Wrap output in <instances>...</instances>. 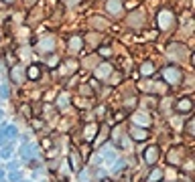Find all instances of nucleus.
Here are the masks:
<instances>
[{
    "label": "nucleus",
    "mask_w": 195,
    "mask_h": 182,
    "mask_svg": "<svg viewBox=\"0 0 195 182\" xmlns=\"http://www.w3.org/2000/svg\"><path fill=\"white\" fill-rule=\"evenodd\" d=\"M169 22H171V14H169V12H161V16H159V24H161L163 29H167Z\"/></svg>",
    "instance_id": "f257e3e1"
},
{
    "label": "nucleus",
    "mask_w": 195,
    "mask_h": 182,
    "mask_svg": "<svg viewBox=\"0 0 195 182\" xmlns=\"http://www.w3.org/2000/svg\"><path fill=\"white\" fill-rule=\"evenodd\" d=\"M179 71H177V69H173V67H171L169 69V71H167V79H169V81H173V83H177V81H179Z\"/></svg>",
    "instance_id": "f03ea898"
},
{
    "label": "nucleus",
    "mask_w": 195,
    "mask_h": 182,
    "mask_svg": "<svg viewBox=\"0 0 195 182\" xmlns=\"http://www.w3.org/2000/svg\"><path fill=\"white\" fill-rule=\"evenodd\" d=\"M108 10L110 12H120V0H108Z\"/></svg>",
    "instance_id": "7ed1b4c3"
},
{
    "label": "nucleus",
    "mask_w": 195,
    "mask_h": 182,
    "mask_svg": "<svg viewBox=\"0 0 195 182\" xmlns=\"http://www.w3.org/2000/svg\"><path fill=\"white\" fill-rule=\"evenodd\" d=\"M177 107H179L181 111H189V109H191V101H189V99H181Z\"/></svg>",
    "instance_id": "20e7f679"
},
{
    "label": "nucleus",
    "mask_w": 195,
    "mask_h": 182,
    "mask_svg": "<svg viewBox=\"0 0 195 182\" xmlns=\"http://www.w3.org/2000/svg\"><path fill=\"white\" fill-rule=\"evenodd\" d=\"M144 158L148 160V162H155V158H156V148H151L148 152H144Z\"/></svg>",
    "instance_id": "39448f33"
},
{
    "label": "nucleus",
    "mask_w": 195,
    "mask_h": 182,
    "mask_svg": "<svg viewBox=\"0 0 195 182\" xmlns=\"http://www.w3.org/2000/svg\"><path fill=\"white\" fill-rule=\"evenodd\" d=\"M29 77L31 79H37V77H39V67H35V65L29 67Z\"/></svg>",
    "instance_id": "423d86ee"
},
{
    "label": "nucleus",
    "mask_w": 195,
    "mask_h": 182,
    "mask_svg": "<svg viewBox=\"0 0 195 182\" xmlns=\"http://www.w3.org/2000/svg\"><path fill=\"white\" fill-rule=\"evenodd\" d=\"M142 73H144V75H151L152 73V65L151 63H144V65H142Z\"/></svg>",
    "instance_id": "0eeeda50"
},
{
    "label": "nucleus",
    "mask_w": 195,
    "mask_h": 182,
    "mask_svg": "<svg viewBox=\"0 0 195 182\" xmlns=\"http://www.w3.org/2000/svg\"><path fill=\"white\" fill-rule=\"evenodd\" d=\"M134 138H136V140H144L146 134L142 132V129H134Z\"/></svg>",
    "instance_id": "6e6552de"
},
{
    "label": "nucleus",
    "mask_w": 195,
    "mask_h": 182,
    "mask_svg": "<svg viewBox=\"0 0 195 182\" xmlns=\"http://www.w3.org/2000/svg\"><path fill=\"white\" fill-rule=\"evenodd\" d=\"M108 71H110V67H108V65H102L100 71H98V75H108Z\"/></svg>",
    "instance_id": "1a4fd4ad"
},
{
    "label": "nucleus",
    "mask_w": 195,
    "mask_h": 182,
    "mask_svg": "<svg viewBox=\"0 0 195 182\" xmlns=\"http://www.w3.org/2000/svg\"><path fill=\"white\" fill-rule=\"evenodd\" d=\"M136 121H138V124H144V121L148 124V117H144V115H136Z\"/></svg>",
    "instance_id": "9d476101"
},
{
    "label": "nucleus",
    "mask_w": 195,
    "mask_h": 182,
    "mask_svg": "<svg viewBox=\"0 0 195 182\" xmlns=\"http://www.w3.org/2000/svg\"><path fill=\"white\" fill-rule=\"evenodd\" d=\"M93 132H96V125H89V128H88V138H92Z\"/></svg>",
    "instance_id": "9b49d317"
},
{
    "label": "nucleus",
    "mask_w": 195,
    "mask_h": 182,
    "mask_svg": "<svg viewBox=\"0 0 195 182\" xmlns=\"http://www.w3.org/2000/svg\"><path fill=\"white\" fill-rule=\"evenodd\" d=\"M79 180H81V182H88V172H81V174H79Z\"/></svg>",
    "instance_id": "f8f14e48"
},
{
    "label": "nucleus",
    "mask_w": 195,
    "mask_h": 182,
    "mask_svg": "<svg viewBox=\"0 0 195 182\" xmlns=\"http://www.w3.org/2000/svg\"><path fill=\"white\" fill-rule=\"evenodd\" d=\"M12 79H20V73H19V69H15V71H12Z\"/></svg>",
    "instance_id": "ddd939ff"
},
{
    "label": "nucleus",
    "mask_w": 195,
    "mask_h": 182,
    "mask_svg": "<svg viewBox=\"0 0 195 182\" xmlns=\"http://www.w3.org/2000/svg\"><path fill=\"white\" fill-rule=\"evenodd\" d=\"M0 117H2V111H0Z\"/></svg>",
    "instance_id": "4468645a"
}]
</instances>
